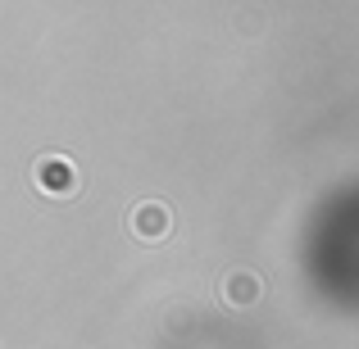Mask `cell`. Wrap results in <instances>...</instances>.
<instances>
[{"instance_id": "2", "label": "cell", "mask_w": 359, "mask_h": 349, "mask_svg": "<svg viewBox=\"0 0 359 349\" xmlns=\"http://www.w3.org/2000/svg\"><path fill=\"white\" fill-rule=\"evenodd\" d=\"M168 227H173V213L159 200H146L132 209V236H141V241H164Z\"/></svg>"}, {"instance_id": "3", "label": "cell", "mask_w": 359, "mask_h": 349, "mask_svg": "<svg viewBox=\"0 0 359 349\" xmlns=\"http://www.w3.org/2000/svg\"><path fill=\"white\" fill-rule=\"evenodd\" d=\"M259 295H264V286H259L255 272H228V281H223V299H228L232 308H250Z\"/></svg>"}, {"instance_id": "1", "label": "cell", "mask_w": 359, "mask_h": 349, "mask_svg": "<svg viewBox=\"0 0 359 349\" xmlns=\"http://www.w3.org/2000/svg\"><path fill=\"white\" fill-rule=\"evenodd\" d=\"M32 182L41 186L46 195H73L78 191V168H73L64 155H41L32 164Z\"/></svg>"}]
</instances>
